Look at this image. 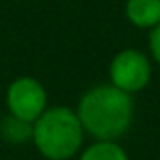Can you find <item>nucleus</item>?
<instances>
[{"instance_id": "nucleus-1", "label": "nucleus", "mask_w": 160, "mask_h": 160, "mask_svg": "<svg viewBox=\"0 0 160 160\" xmlns=\"http://www.w3.org/2000/svg\"><path fill=\"white\" fill-rule=\"evenodd\" d=\"M77 117L85 128V134H91L94 139L117 141L132 124V94L117 89L115 85L92 87L79 102Z\"/></svg>"}, {"instance_id": "nucleus-2", "label": "nucleus", "mask_w": 160, "mask_h": 160, "mask_svg": "<svg viewBox=\"0 0 160 160\" xmlns=\"http://www.w3.org/2000/svg\"><path fill=\"white\" fill-rule=\"evenodd\" d=\"M85 128L68 106L47 108L32 122V141L47 160H70L83 147Z\"/></svg>"}, {"instance_id": "nucleus-3", "label": "nucleus", "mask_w": 160, "mask_h": 160, "mask_svg": "<svg viewBox=\"0 0 160 160\" xmlns=\"http://www.w3.org/2000/svg\"><path fill=\"white\" fill-rule=\"evenodd\" d=\"M6 106L12 117L34 122L47 109V91L38 79L30 75L17 77L8 87Z\"/></svg>"}, {"instance_id": "nucleus-4", "label": "nucleus", "mask_w": 160, "mask_h": 160, "mask_svg": "<svg viewBox=\"0 0 160 160\" xmlns=\"http://www.w3.org/2000/svg\"><path fill=\"white\" fill-rule=\"evenodd\" d=\"M151 60L145 53L138 49H122L119 51L109 66L111 85L117 89L134 94L143 91L151 81Z\"/></svg>"}, {"instance_id": "nucleus-5", "label": "nucleus", "mask_w": 160, "mask_h": 160, "mask_svg": "<svg viewBox=\"0 0 160 160\" xmlns=\"http://www.w3.org/2000/svg\"><path fill=\"white\" fill-rule=\"evenodd\" d=\"M126 17L138 28L160 25V0H126Z\"/></svg>"}, {"instance_id": "nucleus-6", "label": "nucleus", "mask_w": 160, "mask_h": 160, "mask_svg": "<svg viewBox=\"0 0 160 160\" xmlns=\"http://www.w3.org/2000/svg\"><path fill=\"white\" fill-rule=\"evenodd\" d=\"M79 160H128V154L117 141L94 139V143L81 152Z\"/></svg>"}, {"instance_id": "nucleus-7", "label": "nucleus", "mask_w": 160, "mask_h": 160, "mask_svg": "<svg viewBox=\"0 0 160 160\" xmlns=\"http://www.w3.org/2000/svg\"><path fill=\"white\" fill-rule=\"evenodd\" d=\"M2 136L10 143H25L32 139V122L21 121L17 117H8L2 124Z\"/></svg>"}, {"instance_id": "nucleus-8", "label": "nucleus", "mask_w": 160, "mask_h": 160, "mask_svg": "<svg viewBox=\"0 0 160 160\" xmlns=\"http://www.w3.org/2000/svg\"><path fill=\"white\" fill-rule=\"evenodd\" d=\"M149 47H151L152 58L160 64V25H156L154 28H151V34H149Z\"/></svg>"}]
</instances>
